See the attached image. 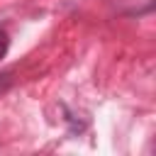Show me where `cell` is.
I'll return each instance as SVG.
<instances>
[{
  "label": "cell",
  "mask_w": 156,
  "mask_h": 156,
  "mask_svg": "<svg viewBox=\"0 0 156 156\" xmlns=\"http://www.w3.org/2000/svg\"><path fill=\"white\" fill-rule=\"evenodd\" d=\"M7 46H10V39H7V34H5V32H0V58L7 54Z\"/></svg>",
  "instance_id": "6da1fadb"
}]
</instances>
